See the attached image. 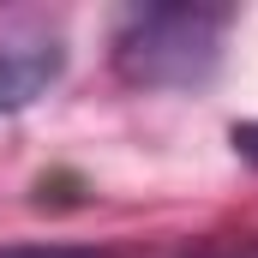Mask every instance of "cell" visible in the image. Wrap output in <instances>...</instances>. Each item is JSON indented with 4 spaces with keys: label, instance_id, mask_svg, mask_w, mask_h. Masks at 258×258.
I'll use <instances>...</instances> for the list:
<instances>
[{
    "label": "cell",
    "instance_id": "obj_1",
    "mask_svg": "<svg viewBox=\"0 0 258 258\" xmlns=\"http://www.w3.org/2000/svg\"><path fill=\"white\" fill-rule=\"evenodd\" d=\"M222 24L228 12H210V6H150V12H132L114 36V60L120 78L144 84V90H180L198 84L216 54H222Z\"/></svg>",
    "mask_w": 258,
    "mask_h": 258
},
{
    "label": "cell",
    "instance_id": "obj_2",
    "mask_svg": "<svg viewBox=\"0 0 258 258\" xmlns=\"http://www.w3.org/2000/svg\"><path fill=\"white\" fill-rule=\"evenodd\" d=\"M60 72V42L48 30H0V114L36 102Z\"/></svg>",
    "mask_w": 258,
    "mask_h": 258
},
{
    "label": "cell",
    "instance_id": "obj_3",
    "mask_svg": "<svg viewBox=\"0 0 258 258\" xmlns=\"http://www.w3.org/2000/svg\"><path fill=\"white\" fill-rule=\"evenodd\" d=\"M0 258H108V252L78 246V240H0Z\"/></svg>",
    "mask_w": 258,
    "mask_h": 258
},
{
    "label": "cell",
    "instance_id": "obj_4",
    "mask_svg": "<svg viewBox=\"0 0 258 258\" xmlns=\"http://www.w3.org/2000/svg\"><path fill=\"white\" fill-rule=\"evenodd\" d=\"M234 150H240L246 162H258V120L252 126H234Z\"/></svg>",
    "mask_w": 258,
    "mask_h": 258
},
{
    "label": "cell",
    "instance_id": "obj_5",
    "mask_svg": "<svg viewBox=\"0 0 258 258\" xmlns=\"http://www.w3.org/2000/svg\"><path fill=\"white\" fill-rule=\"evenodd\" d=\"M216 258H258V246H240V252H216Z\"/></svg>",
    "mask_w": 258,
    "mask_h": 258
}]
</instances>
